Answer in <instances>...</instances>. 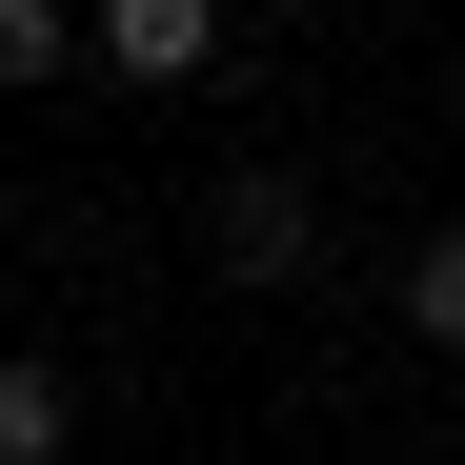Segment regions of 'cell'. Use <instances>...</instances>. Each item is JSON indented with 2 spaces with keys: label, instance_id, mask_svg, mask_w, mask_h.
Wrapping results in <instances>:
<instances>
[{
  "label": "cell",
  "instance_id": "obj_1",
  "mask_svg": "<svg viewBox=\"0 0 465 465\" xmlns=\"http://www.w3.org/2000/svg\"><path fill=\"white\" fill-rule=\"evenodd\" d=\"M203 263L243 283V303L324 283V183H303V163H223V183H203Z\"/></svg>",
  "mask_w": 465,
  "mask_h": 465
},
{
  "label": "cell",
  "instance_id": "obj_2",
  "mask_svg": "<svg viewBox=\"0 0 465 465\" xmlns=\"http://www.w3.org/2000/svg\"><path fill=\"white\" fill-rule=\"evenodd\" d=\"M82 41H102V82H142V102H183L203 61H223V0H82Z\"/></svg>",
  "mask_w": 465,
  "mask_h": 465
},
{
  "label": "cell",
  "instance_id": "obj_3",
  "mask_svg": "<svg viewBox=\"0 0 465 465\" xmlns=\"http://www.w3.org/2000/svg\"><path fill=\"white\" fill-rule=\"evenodd\" d=\"M61 445H82V384H61V364H0V465H61Z\"/></svg>",
  "mask_w": 465,
  "mask_h": 465
},
{
  "label": "cell",
  "instance_id": "obj_4",
  "mask_svg": "<svg viewBox=\"0 0 465 465\" xmlns=\"http://www.w3.org/2000/svg\"><path fill=\"white\" fill-rule=\"evenodd\" d=\"M61 61H102L82 0H0V82H61Z\"/></svg>",
  "mask_w": 465,
  "mask_h": 465
},
{
  "label": "cell",
  "instance_id": "obj_5",
  "mask_svg": "<svg viewBox=\"0 0 465 465\" xmlns=\"http://www.w3.org/2000/svg\"><path fill=\"white\" fill-rule=\"evenodd\" d=\"M405 324H425V344H465V223H425V243H405Z\"/></svg>",
  "mask_w": 465,
  "mask_h": 465
}]
</instances>
